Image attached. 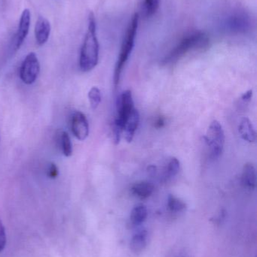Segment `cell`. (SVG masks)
<instances>
[{
    "instance_id": "6da1fadb",
    "label": "cell",
    "mask_w": 257,
    "mask_h": 257,
    "mask_svg": "<svg viewBox=\"0 0 257 257\" xmlns=\"http://www.w3.org/2000/svg\"><path fill=\"white\" fill-rule=\"evenodd\" d=\"M99 60V42L97 37V24L95 15L90 12L88 31L81 48L79 68L88 72L96 67Z\"/></svg>"
},
{
    "instance_id": "7a4b0ae2",
    "label": "cell",
    "mask_w": 257,
    "mask_h": 257,
    "mask_svg": "<svg viewBox=\"0 0 257 257\" xmlns=\"http://www.w3.org/2000/svg\"><path fill=\"white\" fill-rule=\"evenodd\" d=\"M138 23L139 15L135 13L133 15L128 29H127L126 33H125L122 47H121L120 54H119L116 68H115L114 84L116 87H117L118 84H119V80H120L121 74H122L124 66L128 61L130 54H131L133 48H134L136 35H137V28H138Z\"/></svg>"
},
{
    "instance_id": "3957f363",
    "label": "cell",
    "mask_w": 257,
    "mask_h": 257,
    "mask_svg": "<svg viewBox=\"0 0 257 257\" xmlns=\"http://www.w3.org/2000/svg\"><path fill=\"white\" fill-rule=\"evenodd\" d=\"M209 39L207 35L202 32H196L186 36L169 53L168 55L163 60V63L167 64L177 61L178 59L185 55L192 50L201 49L208 45Z\"/></svg>"
},
{
    "instance_id": "277c9868",
    "label": "cell",
    "mask_w": 257,
    "mask_h": 257,
    "mask_svg": "<svg viewBox=\"0 0 257 257\" xmlns=\"http://www.w3.org/2000/svg\"><path fill=\"white\" fill-rule=\"evenodd\" d=\"M205 142L210 149V154L213 159L220 157L225 145V133L220 122L214 120L208 127L205 136Z\"/></svg>"
},
{
    "instance_id": "5b68a950",
    "label": "cell",
    "mask_w": 257,
    "mask_h": 257,
    "mask_svg": "<svg viewBox=\"0 0 257 257\" xmlns=\"http://www.w3.org/2000/svg\"><path fill=\"white\" fill-rule=\"evenodd\" d=\"M39 72L40 64L37 56L35 53H30L25 57L20 68V78L24 84L30 85L37 79Z\"/></svg>"
},
{
    "instance_id": "8992f818",
    "label": "cell",
    "mask_w": 257,
    "mask_h": 257,
    "mask_svg": "<svg viewBox=\"0 0 257 257\" xmlns=\"http://www.w3.org/2000/svg\"><path fill=\"white\" fill-rule=\"evenodd\" d=\"M134 100L131 90L124 91L119 96L117 102V116L115 123L121 126L123 130L124 125L127 119L134 109Z\"/></svg>"
},
{
    "instance_id": "52a82bcc",
    "label": "cell",
    "mask_w": 257,
    "mask_h": 257,
    "mask_svg": "<svg viewBox=\"0 0 257 257\" xmlns=\"http://www.w3.org/2000/svg\"><path fill=\"white\" fill-rule=\"evenodd\" d=\"M71 130L75 137L80 141L87 139L89 134V125L86 116L80 111H75L71 117Z\"/></svg>"
},
{
    "instance_id": "ba28073f",
    "label": "cell",
    "mask_w": 257,
    "mask_h": 257,
    "mask_svg": "<svg viewBox=\"0 0 257 257\" xmlns=\"http://www.w3.org/2000/svg\"><path fill=\"white\" fill-rule=\"evenodd\" d=\"M30 21H31V14H30V10L24 9L21 14L18 31L15 36V45H14L15 51L21 48L27 38L29 30H30Z\"/></svg>"
},
{
    "instance_id": "9c48e42d",
    "label": "cell",
    "mask_w": 257,
    "mask_h": 257,
    "mask_svg": "<svg viewBox=\"0 0 257 257\" xmlns=\"http://www.w3.org/2000/svg\"><path fill=\"white\" fill-rule=\"evenodd\" d=\"M51 33V24L46 18L39 17L35 26V37L39 45L46 43Z\"/></svg>"
},
{
    "instance_id": "30bf717a",
    "label": "cell",
    "mask_w": 257,
    "mask_h": 257,
    "mask_svg": "<svg viewBox=\"0 0 257 257\" xmlns=\"http://www.w3.org/2000/svg\"><path fill=\"white\" fill-rule=\"evenodd\" d=\"M139 123H140V114L139 111L134 108L124 125L123 133H125V138L127 142H132Z\"/></svg>"
},
{
    "instance_id": "8fae6325",
    "label": "cell",
    "mask_w": 257,
    "mask_h": 257,
    "mask_svg": "<svg viewBox=\"0 0 257 257\" xmlns=\"http://www.w3.org/2000/svg\"><path fill=\"white\" fill-rule=\"evenodd\" d=\"M241 183L243 186L248 190H254L256 188V169L252 163H246L243 167Z\"/></svg>"
},
{
    "instance_id": "7c38bea8",
    "label": "cell",
    "mask_w": 257,
    "mask_h": 257,
    "mask_svg": "<svg viewBox=\"0 0 257 257\" xmlns=\"http://www.w3.org/2000/svg\"><path fill=\"white\" fill-rule=\"evenodd\" d=\"M240 136L246 142H254L256 139V133L252 122L247 117H244L240 121L238 126Z\"/></svg>"
},
{
    "instance_id": "4fadbf2b",
    "label": "cell",
    "mask_w": 257,
    "mask_h": 257,
    "mask_svg": "<svg viewBox=\"0 0 257 257\" xmlns=\"http://www.w3.org/2000/svg\"><path fill=\"white\" fill-rule=\"evenodd\" d=\"M155 190L153 184L148 181L136 183L131 187V193L140 199L149 198Z\"/></svg>"
},
{
    "instance_id": "5bb4252c",
    "label": "cell",
    "mask_w": 257,
    "mask_h": 257,
    "mask_svg": "<svg viewBox=\"0 0 257 257\" xmlns=\"http://www.w3.org/2000/svg\"><path fill=\"white\" fill-rule=\"evenodd\" d=\"M147 244V232L143 230L137 232L131 238L130 246L131 250L134 253H138L146 248Z\"/></svg>"
},
{
    "instance_id": "9a60e30c",
    "label": "cell",
    "mask_w": 257,
    "mask_h": 257,
    "mask_svg": "<svg viewBox=\"0 0 257 257\" xmlns=\"http://www.w3.org/2000/svg\"><path fill=\"white\" fill-rule=\"evenodd\" d=\"M59 148L65 157H70L72 154V142L69 134L65 131H60L57 136Z\"/></svg>"
},
{
    "instance_id": "2e32d148",
    "label": "cell",
    "mask_w": 257,
    "mask_h": 257,
    "mask_svg": "<svg viewBox=\"0 0 257 257\" xmlns=\"http://www.w3.org/2000/svg\"><path fill=\"white\" fill-rule=\"evenodd\" d=\"M147 208L143 205H137L131 213V222L134 226H139L146 220L147 217Z\"/></svg>"
},
{
    "instance_id": "e0dca14e",
    "label": "cell",
    "mask_w": 257,
    "mask_h": 257,
    "mask_svg": "<svg viewBox=\"0 0 257 257\" xmlns=\"http://www.w3.org/2000/svg\"><path fill=\"white\" fill-rule=\"evenodd\" d=\"M228 27L232 31H244L248 27V21L244 16L236 15L229 18Z\"/></svg>"
},
{
    "instance_id": "ac0fdd59",
    "label": "cell",
    "mask_w": 257,
    "mask_h": 257,
    "mask_svg": "<svg viewBox=\"0 0 257 257\" xmlns=\"http://www.w3.org/2000/svg\"><path fill=\"white\" fill-rule=\"evenodd\" d=\"M180 167H181V163L178 159H177L176 157L170 158L166 166L165 169H164V179L169 180L176 176L179 172Z\"/></svg>"
},
{
    "instance_id": "d6986e66",
    "label": "cell",
    "mask_w": 257,
    "mask_h": 257,
    "mask_svg": "<svg viewBox=\"0 0 257 257\" xmlns=\"http://www.w3.org/2000/svg\"><path fill=\"white\" fill-rule=\"evenodd\" d=\"M167 207L170 211L173 212H181L187 208V205L184 201L181 200L179 198L170 195L167 198Z\"/></svg>"
},
{
    "instance_id": "ffe728a7",
    "label": "cell",
    "mask_w": 257,
    "mask_h": 257,
    "mask_svg": "<svg viewBox=\"0 0 257 257\" xmlns=\"http://www.w3.org/2000/svg\"><path fill=\"white\" fill-rule=\"evenodd\" d=\"M101 90L97 87H93L89 92V99L90 102L91 107L93 109H96L101 102Z\"/></svg>"
},
{
    "instance_id": "44dd1931",
    "label": "cell",
    "mask_w": 257,
    "mask_h": 257,
    "mask_svg": "<svg viewBox=\"0 0 257 257\" xmlns=\"http://www.w3.org/2000/svg\"><path fill=\"white\" fill-rule=\"evenodd\" d=\"M160 0H144L145 10L148 16L153 15L159 7Z\"/></svg>"
},
{
    "instance_id": "7402d4cb",
    "label": "cell",
    "mask_w": 257,
    "mask_h": 257,
    "mask_svg": "<svg viewBox=\"0 0 257 257\" xmlns=\"http://www.w3.org/2000/svg\"><path fill=\"white\" fill-rule=\"evenodd\" d=\"M6 245V232L4 225L0 220V253L3 251Z\"/></svg>"
},
{
    "instance_id": "603a6c76",
    "label": "cell",
    "mask_w": 257,
    "mask_h": 257,
    "mask_svg": "<svg viewBox=\"0 0 257 257\" xmlns=\"http://www.w3.org/2000/svg\"><path fill=\"white\" fill-rule=\"evenodd\" d=\"M58 169L54 163H51L47 169V176L51 179H55L58 176Z\"/></svg>"
},
{
    "instance_id": "cb8c5ba5",
    "label": "cell",
    "mask_w": 257,
    "mask_h": 257,
    "mask_svg": "<svg viewBox=\"0 0 257 257\" xmlns=\"http://www.w3.org/2000/svg\"><path fill=\"white\" fill-rule=\"evenodd\" d=\"M252 96H253V90H250L242 95L241 99L244 102H249L251 99Z\"/></svg>"
},
{
    "instance_id": "d4e9b609",
    "label": "cell",
    "mask_w": 257,
    "mask_h": 257,
    "mask_svg": "<svg viewBox=\"0 0 257 257\" xmlns=\"http://www.w3.org/2000/svg\"><path fill=\"white\" fill-rule=\"evenodd\" d=\"M164 124H165V121H164V119L162 117H159L155 120V128H160L164 127Z\"/></svg>"
}]
</instances>
